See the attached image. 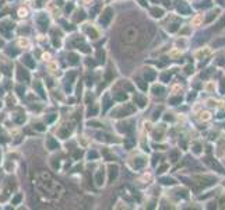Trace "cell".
<instances>
[{"label":"cell","instance_id":"1","mask_svg":"<svg viewBox=\"0 0 225 210\" xmlns=\"http://www.w3.org/2000/svg\"><path fill=\"white\" fill-rule=\"evenodd\" d=\"M120 39L125 45H134L137 41L140 39V30L136 25H129L122 31Z\"/></svg>","mask_w":225,"mask_h":210},{"label":"cell","instance_id":"2","mask_svg":"<svg viewBox=\"0 0 225 210\" xmlns=\"http://www.w3.org/2000/svg\"><path fill=\"white\" fill-rule=\"evenodd\" d=\"M110 19H112V10L108 7V9H105V11L101 13V17H99V23L103 25H108L110 21Z\"/></svg>","mask_w":225,"mask_h":210},{"label":"cell","instance_id":"3","mask_svg":"<svg viewBox=\"0 0 225 210\" xmlns=\"http://www.w3.org/2000/svg\"><path fill=\"white\" fill-rule=\"evenodd\" d=\"M103 179H105V171L103 168H99V170L95 172V177H94V181H95V185L97 186H102L103 183Z\"/></svg>","mask_w":225,"mask_h":210},{"label":"cell","instance_id":"4","mask_svg":"<svg viewBox=\"0 0 225 210\" xmlns=\"http://www.w3.org/2000/svg\"><path fill=\"white\" fill-rule=\"evenodd\" d=\"M108 172H109V181H113L116 177H118V174H119V167L116 164H110L109 168H108Z\"/></svg>","mask_w":225,"mask_h":210},{"label":"cell","instance_id":"5","mask_svg":"<svg viewBox=\"0 0 225 210\" xmlns=\"http://www.w3.org/2000/svg\"><path fill=\"white\" fill-rule=\"evenodd\" d=\"M38 24H39V28L41 31H46V28H48V24H49V20L46 15H39L38 17Z\"/></svg>","mask_w":225,"mask_h":210},{"label":"cell","instance_id":"6","mask_svg":"<svg viewBox=\"0 0 225 210\" xmlns=\"http://www.w3.org/2000/svg\"><path fill=\"white\" fill-rule=\"evenodd\" d=\"M178 11H179L180 14H183V15H187L189 11H190V9H189V6L185 3V2H180L179 6H178Z\"/></svg>","mask_w":225,"mask_h":210},{"label":"cell","instance_id":"7","mask_svg":"<svg viewBox=\"0 0 225 210\" xmlns=\"http://www.w3.org/2000/svg\"><path fill=\"white\" fill-rule=\"evenodd\" d=\"M46 147H48L49 150H55V149H59V144L53 137H49V139L46 140Z\"/></svg>","mask_w":225,"mask_h":210},{"label":"cell","instance_id":"8","mask_svg":"<svg viewBox=\"0 0 225 210\" xmlns=\"http://www.w3.org/2000/svg\"><path fill=\"white\" fill-rule=\"evenodd\" d=\"M15 188V183H14V179H9L6 182V185H4V193L6 195H9L10 192H13V189Z\"/></svg>","mask_w":225,"mask_h":210},{"label":"cell","instance_id":"9","mask_svg":"<svg viewBox=\"0 0 225 210\" xmlns=\"http://www.w3.org/2000/svg\"><path fill=\"white\" fill-rule=\"evenodd\" d=\"M151 15L154 17V19H161L162 15H164V10L162 9H158V7H154V9H151Z\"/></svg>","mask_w":225,"mask_h":210},{"label":"cell","instance_id":"10","mask_svg":"<svg viewBox=\"0 0 225 210\" xmlns=\"http://www.w3.org/2000/svg\"><path fill=\"white\" fill-rule=\"evenodd\" d=\"M22 63L27 64V66L31 67V69H34V67H35V62L32 60V58H31L30 55H24V58H22Z\"/></svg>","mask_w":225,"mask_h":210},{"label":"cell","instance_id":"11","mask_svg":"<svg viewBox=\"0 0 225 210\" xmlns=\"http://www.w3.org/2000/svg\"><path fill=\"white\" fill-rule=\"evenodd\" d=\"M148 72H146V74H144V77H146L147 81H151V80L155 79V76H157V73H155L152 69H147Z\"/></svg>","mask_w":225,"mask_h":210},{"label":"cell","instance_id":"12","mask_svg":"<svg viewBox=\"0 0 225 210\" xmlns=\"http://www.w3.org/2000/svg\"><path fill=\"white\" fill-rule=\"evenodd\" d=\"M67 60H69V63H70V64H77V63H78V56H77L76 53H69Z\"/></svg>","mask_w":225,"mask_h":210},{"label":"cell","instance_id":"13","mask_svg":"<svg viewBox=\"0 0 225 210\" xmlns=\"http://www.w3.org/2000/svg\"><path fill=\"white\" fill-rule=\"evenodd\" d=\"M69 133H70V130H69L67 128H63V129H60V130H59V136L63 137V139H66V137L69 136Z\"/></svg>","mask_w":225,"mask_h":210},{"label":"cell","instance_id":"14","mask_svg":"<svg viewBox=\"0 0 225 210\" xmlns=\"http://www.w3.org/2000/svg\"><path fill=\"white\" fill-rule=\"evenodd\" d=\"M208 53H210V49H206V51H203V49H201V51H199L197 53H196V56H197V58H200V56H206V55H208Z\"/></svg>","mask_w":225,"mask_h":210},{"label":"cell","instance_id":"15","mask_svg":"<svg viewBox=\"0 0 225 210\" xmlns=\"http://www.w3.org/2000/svg\"><path fill=\"white\" fill-rule=\"evenodd\" d=\"M34 87H37L38 89V91H39V94L42 95V97H45V94H43V90H42V85H41V83H35V84H34Z\"/></svg>","mask_w":225,"mask_h":210},{"label":"cell","instance_id":"16","mask_svg":"<svg viewBox=\"0 0 225 210\" xmlns=\"http://www.w3.org/2000/svg\"><path fill=\"white\" fill-rule=\"evenodd\" d=\"M210 118H211V116H210V113H208V112H203V113H201V116H200L201 121H208Z\"/></svg>","mask_w":225,"mask_h":210},{"label":"cell","instance_id":"17","mask_svg":"<svg viewBox=\"0 0 225 210\" xmlns=\"http://www.w3.org/2000/svg\"><path fill=\"white\" fill-rule=\"evenodd\" d=\"M201 21H203V17H201V15H199V17H196V19L193 20V25H199Z\"/></svg>","mask_w":225,"mask_h":210},{"label":"cell","instance_id":"18","mask_svg":"<svg viewBox=\"0 0 225 210\" xmlns=\"http://www.w3.org/2000/svg\"><path fill=\"white\" fill-rule=\"evenodd\" d=\"M15 90H17L18 95H21V97L24 95V87H22V85H17V89H15Z\"/></svg>","mask_w":225,"mask_h":210},{"label":"cell","instance_id":"19","mask_svg":"<svg viewBox=\"0 0 225 210\" xmlns=\"http://www.w3.org/2000/svg\"><path fill=\"white\" fill-rule=\"evenodd\" d=\"M24 121H25V116H24V115L18 116V118H15V122H17V123H22Z\"/></svg>","mask_w":225,"mask_h":210},{"label":"cell","instance_id":"20","mask_svg":"<svg viewBox=\"0 0 225 210\" xmlns=\"http://www.w3.org/2000/svg\"><path fill=\"white\" fill-rule=\"evenodd\" d=\"M20 200H21V195H17L14 199H13V204H17Z\"/></svg>","mask_w":225,"mask_h":210},{"label":"cell","instance_id":"21","mask_svg":"<svg viewBox=\"0 0 225 210\" xmlns=\"http://www.w3.org/2000/svg\"><path fill=\"white\" fill-rule=\"evenodd\" d=\"M35 129H37V130H39V132L45 130V128H43V125H41V123H37V125H35Z\"/></svg>","mask_w":225,"mask_h":210},{"label":"cell","instance_id":"22","mask_svg":"<svg viewBox=\"0 0 225 210\" xmlns=\"http://www.w3.org/2000/svg\"><path fill=\"white\" fill-rule=\"evenodd\" d=\"M18 15H20V17H25V15H27V10H22V9H21V10L18 11Z\"/></svg>","mask_w":225,"mask_h":210},{"label":"cell","instance_id":"23","mask_svg":"<svg viewBox=\"0 0 225 210\" xmlns=\"http://www.w3.org/2000/svg\"><path fill=\"white\" fill-rule=\"evenodd\" d=\"M88 157H90V159H95V157H97V153H95V151L90 153V154H88Z\"/></svg>","mask_w":225,"mask_h":210},{"label":"cell","instance_id":"24","mask_svg":"<svg viewBox=\"0 0 225 210\" xmlns=\"http://www.w3.org/2000/svg\"><path fill=\"white\" fill-rule=\"evenodd\" d=\"M176 157H178V151H174L172 153V159H174L172 161H176Z\"/></svg>","mask_w":225,"mask_h":210},{"label":"cell","instance_id":"25","mask_svg":"<svg viewBox=\"0 0 225 210\" xmlns=\"http://www.w3.org/2000/svg\"><path fill=\"white\" fill-rule=\"evenodd\" d=\"M56 119V115H52V116H49L48 118V122H53Z\"/></svg>","mask_w":225,"mask_h":210},{"label":"cell","instance_id":"26","mask_svg":"<svg viewBox=\"0 0 225 210\" xmlns=\"http://www.w3.org/2000/svg\"><path fill=\"white\" fill-rule=\"evenodd\" d=\"M221 204L225 207V198H222V199H221Z\"/></svg>","mask_w":225,"mask_h":210},{"label":"cell","instance_id":"27","mask_svg":"<svg viewBox=\"0 0 225 210\" xmlns=\"http://www.w3.org/2000/svg\"><path fill=\"white\" fill-rule=\"evenodd\" d=\"M2 45H3V42H2V39H0V46H2Z\"/></svg>","mask_w":225,"mask_h":210},{"label":"cell","instance_id":"28","mask_svg":"<svg viewBox=\"0 0 225 210\" xmlns=\"http://www.w3.org/2000/svg\"><path fill=\"white\" fill-rule=\"evenodd\" d=\"M2 119H3V116H2V115H0V121H2Z\"/></svg>","mask_w":225,"mask_h":210},{"label":"cell","instance_id":"29","mask_svg":"<svg viewBox=\"0 0 225 210\" xmlns=\"http://www.w3.org/2000/svg\"><path fill=\"white\" fill-rule=\"evenodd\" d=\"M0 107H2V104H0Z\"/></svg>","mask_w":225,"mask_h":210},{"label":"cell","instance_id":"30","mask_svg":"<svg viewBox=\"0 0 225 210\" xmlns=\"http://www.w3.org/2000/svg\"><path fill=\"white\" fill-rule=\"evenodd\" d=\"M0 6H2V4H0Z\"/></svg>","mask_w":225,"mask_h":210}]
</instances>
